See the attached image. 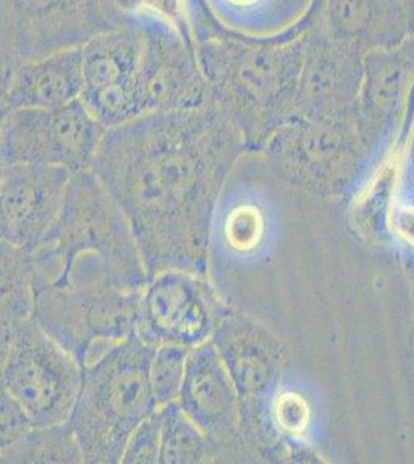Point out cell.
I'll use <instances>...</instances> for the list:
<instances>
[{
  "mask_svg": "<svg viewBox=\"0 0 414 464\" xmlns=\"http://www.w3.org/2000/svg\"><path fill=\"white\" fill-rule=\"evenodd\" d=\"M188 111H152L107 129L91 172L120 206L147 276L198 275L214 166Z\"/></svg>",
  "mask_w": 414,
  "mask_h": 464,
  "instance_id": "1",
  "label": "cell"
},
{
  "mask_svg": "<svg viewBox=\"0 0 414 464\" xmlns=\"http://www.w3.org/2000/svg\"><path fill=\"white\" fill-rule=\"evenodd\" d=\"M142 288L101 256L81 254L37 282L32 319L84 369L137 333Z\"/></svg>",
  "mask_w": 414,
  "mask_h": 464,
  "instance_id": "2",
  "label": "cell"
},
{
  "mask_svg": "<svg viewBox=\"0 0 414 464\" xmlns=\"http://www.w3.org/2000/svg\"><path fill=\"white\" fill-rule=\"evenodd\" d=\"M153 348L135 333L82 369L67 424L85 463H121L129 437L157 411L149 376Z\"/></svg>",
  "mask_w": 414,
  "mask_h": 464,
  "instance_id": "3",
  "label": "cell"
},
{
  "mask_svg": "<svg viewBox=\"0 0 414 464\" xmlns=\"http://www.w3.org/2000/svg\"><path fill=\"white\" fill-rule=\"evenodd\" d=\"M81 254L101 256L122 277L146 285L149 276L126 217L91 170L72 175L58 220L30 253L33 284Z\"/></svg>",
  "mask_w": 414,
  "mask_h": 464,
  "instance_id": "4",
  "label": "cell"
},
{
  "mask_svg": "<svg viewBox=\"0 0 414 464\" xmlns=\"http://www.w3.org/2000/svg\"><path fill=\"white\" fill-rule=\"evenodd\" d=\"M0 381L33 426H54L69 421L82 367L30 317L17 322Z\"/></svg>",
  "mask_w": 414,
  "mask_h": 464,
  "instance_id": "5",
  "label": "cell"
},
{
  "mask_svg": "<svg viewBox=\"0 0 414 464\" xmlns=\"http://www.w3.org/2000/svg\"><path fill=\"white\" fill-rule=\"evenodd\" d=\"M105 129L82 101L58 109H11L0 140V163L91 169Z\"/></svg>",
  "mask_w": 414,
  "mask_h": 464,
  "instance_id": "6",
  "label": "cell"
},
{
  "mask_svg": "<svg viewBox=\"0 0 414 464\" xmlns=\"http://www.w3.org/2000/svg\"><path fill=\"white\" fill-rule=\"evenodd\" d=\"M81 101L105 129L146 115L141 96L142 33L138 22L98 33L81 44Z\"/></svg>",
  "mask_w": 414,
  "mask_h": 464,
  "instance_id": "7",
  "label": "cell"
},
{
  "mask_svg": "<svg viewBox=\"0 0 414 464\" xmlns=\"http://www.w3.org/2000/svg\"><path fill=\"white\" fill-rule=\"evenodd\" d=\"M214 327V299L197 273L164 269L149 276L138 305L137 334L157 347L195 348Z\"/></svg>",
  "mask_w": 414,
  "mask_h": 464,
  "instance_id": "8",
  "label": "cell"
},
{
  "mask_svg": "<svg viewBox=\"0 0 414 464\" xmlns=\"http://www.w3.org/2000/svg\"><path fill=\"white\" fill-rule=\"evenodd\" d=\"M72 175L56 166H6L0 179V242L33 253L58 220Z\"/></svg>",
  "mask_w": 414,
  "mask_h": 464,
  "instance_id": "9",
  "label": "cell"
},
{
  "mask_svg": "<svg viewBox=\"0 0 414 464\" xmlns=\"http://www.w3.org/2000/svg\"><path fill=\"white\" fill-rule=\"evenodd\" d=\"M84 87L81 45L58 48L17 65L6 106L58 109L81 100Z\"/></svg>",
  "mask_w": 414,
  "mask_h": 464,
  "instance_id": "10",
  "label": "cell"
},
{
  "mask_svg": "<svg viewBox=\"0 0 414 464\" xmlns=\"http://www.w3.org/2000/svg\"><path fill=\"white\" fill-rule=\"evenodd\" d=\"M179 407L209 437H220L232 418V395L225 367L216 348L201 343L188 359Z\"/></svg>",
  "mask_w": 414,
  "mask_h": 464,
  "instance_id": "11",
  "label": "cell"
},
{
  "mask_svg": "<svg viewBox=\"0 0 414 464\" xmlns=\"http://www.w3.org/2000/svg\"><path fill=\"white\" fill-rule=\"evenodd\" d=\"M142 33L141 96L144 111H183L184 36L150 22H138Z\"/></svg>",
  "mask_w": 414,
  "mask_h": 464,
  "instance_id": "12",
  "label": "cell"
},
{
  "mask_svg": "<svg viewBox=\"0 0 414 464\" xmlns=\"http://www.w3.org/2000/svg\"><path fill=\"white\" fill-rule=\"evenodd\" d=\"M5 464L85 463L82 450L69 424L32 426L0 455Z\"/></svg>",
  "mask_w": 414,
  "mask_h": 464,
  "instance_id": "13",
  "label": "cell"
},
{
  "mask_svg": "<svg viewBox=\"0 0 414 464\" xmlns=\"http://www.w3.org/2000/svg\"><path fill=\"white\" fill-rule=\"evenodd\" d=\"M34 306L30 253L0 242V319H30Z\"/></svg>",
  "mask_w": 414,
  "mask_h": 464,
  "instance_id": "14",
  "label": "cell"
},
{
  "mask_svg": "<svg viewBox=\"0 0 414 464\" xmlns=\"http://www.w3.org/2000/svg\"><path fill=\"white\" fill-rule=\"evenodd\" d=\"M161 417L159 463H197L209 452L205 433L190 420L178 402L158 409Z\"/></svg>",
  "mask_w": 414,
  "mask_h": 464,
  "instance_id": "15",
  "label": "cell"
},
{
  "mask_svg": "<svg viewBox=\"0 0 414 464\" xmlns=\"http://www.w3.org/2000/svg\"><path fill=\"white\" fill-rule=\"evenodd\" d=\"M115 27L127 22H150L186 37L190 28L189 0H104Z\"/></svg>",
  "mask_w": 414,
  "mask_h": 464,
  "instance_id": "16",
  "label": "cell"
},
{
  "mask_svg": "<svg viewBox=\"0 0 414 464\" xmlns=\"http://www.w3.org/2000/svg\"><path fill=\"white\" fill-rule=\"evenodd\" d=\"M190 350L173 343H159L153 348L149 376L157 409L178 401Z\"/></svg>",
  "mask_w": 414,
  "mask_h": 464,
  "instance_id": "17",
  "label": "cell"
},
{
  "mask_svg": "<svg viewBox=\"0 0 414 464\" xmlns=\"http://www.w3.org/2000/svg\"><path fill=\"white\" fill-rule=\"evenodd\" d=\"M262 234V216L247 203L227 206L217 225V243L226 253H249L257 248Z\"/></svg>",
  "mask_w": 414,
  "mask_h": 464,
  "instance_id": "18",
  "label": "cell"
},
{
  "mask_svg": "<svg viewBox=\"0 0 414 464\" xmlns=\"http://www.w3.org/2000/svg\"><path fill=\"white\" fill-rule=\"evenodd\" d=\"M159 455H161V417L157 409L133 430L127 440L121 463L158 464Z\"/></svg>",
  "mask_w": 414,
  "mask_h": 464,
  "instance_id": "19",
  "label": "cell"
},
{
  "mask_svg": "<svg viewBox=\"0 0 414 464\" xmlns=\"http://www.w3.org/2000/svg\"><path fill=\"white\" fill-rule=\"evenodd\" d=\"M32 426L24 409L0 381V455L16 443Z\"/></svg>",
  "mask_w": 414,
  "mask_h": 464,
  "instance_id": "20",
  "label": "cell"
},
{
  "mask_svg": "<svg viewBox=\"0 0 414 464\" xmlns=\"http://www.w3.org/2000/svg\"><path fill=\"white\" fill-rule=\"evenodd\" d=\"M278 420L284 428L299 432L308 422V406L297 395H284L277 406Z\"/></svg>",
  "mask_w": 414,
  "mask_h": 464,
  "instance_id": "21",
  "label": "cell"
},
{
  "mask_svg": "<svg viewBox=\"0 0 414 464\" xmlns=\"http://www.w3.org/2000/svg\"><path fill=\"white\" fill-rule=\"evenodd\" d=\"M21 63L19 56L10 47L0 43V106H6L17 65Z\"/></svg>",
  "mask_w": 414,
  "mask_h": 464,
  "instance_id": "22",
  "label": "cell"
},
{
  "mask_svg": "<svg viewBox=\"0 0 414 464\" xmlns=\"http://www.w3.org/2000/svg\"><path fill=\"white\" fill-rule=\"evenodd\" d=\"M16 325L17 322L0 319V373H2L8 353H10L11 343L14 338Z\"/></svg>",
  "mask_w": 414,
  "mask_h": 464,
  "instance_id": "23",
  "label": "cell"
},
{
  "mask_svg": "<svg viewBox=\"0 0 414 464\" xmlns=\"http://www.w3.org/2000/svg\"><path fill=\"white\" fill-rule=\"evenodd\" d=\"M396 227L407 240L414 245V208H404L398 212Z\"/></svg>",
  "mask_w": 414,
  "mask_h": 464,
  "instance_id": "24",
  "label": "cell"
},
{
  "mask_svg": "<svg viewBox=\"0 0 414 464\" xmlns=\"http://www.w3.org/2000/svg\"><path fill=\"white\" fill-rule=\"evenodd\" d=\"M226 6H229L232 10L245 11L252 10V8H257L258 5H262L265 0H221Z\"/></svg>",
  "mask_w": 414,
  "mask_h": 464,
  "instance_id": "25",
  "label": "cell"
},
{
  "mask_svg": "<svg viewBox=\"0 0 414 464\" xmlns=\"http://www.w3.org/2000/svg\"><path fill=\"white\" fill-rule=\"evenodd\" d=\"M10 111L11 109L8 106H0V140H2V135H4V129H5Z\"/></svg>",
  "mask_w": 414,
  "mask_h": 464,
  "instance_id": "26",
  "label": "cell"
},
{
  "mask_svg": "<svg viewBox=\"0 0 414 464\" xmlns=\"http://www.w3.org/2000/svg\"><path fill=\"white\" fill-rule=\"evenodd\" d=\"M6 166H4V164L0 163V179H2V177H4V172H5Z\"/></svg>",
  "mask_w": 414,
  "mask_h": 464,
  "instance_id": "27",
  "label": "cell"
}]
</instances>
